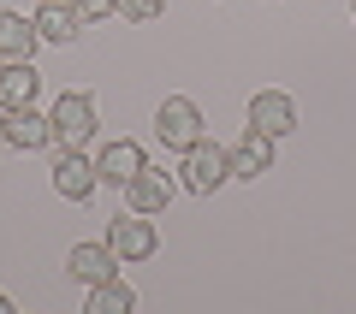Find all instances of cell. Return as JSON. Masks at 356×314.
<instances>
[{
	"label": "cell",
	"mask_w": 356,
	"mask_h": 314,
	"mask_svg": "<svg viewBox=\"0 0 356 314\" xmlns=\"http://www.w3.org/2000/svg\"><path fill=\"white\" fill-rule=\"evenodd\" d=\"M119 13H125L131 24H154V18L166 13V0H119Z\"/></svg>",
	"instance_id": "cell-16"
},
{
	"label": "cell",
	"mask_w": 356,
	"mask_h": 314,
	"mask_svg": "<svg viewBox=\"0 0 356 314\" xmlns=\"http://www.w3.org/2000/svg\"><path fill=\"white\" fill-rule=\"evenodd\" d=\"M0 142H6V119H0Z\"/></svg>",
	"instance_id": "cell-19"
},
{
	"label": "cell",
	"mask_w": 356,
	"mask_h": 314,
	"mask_svg": "<svg viewBox=\"0 0 356 314\" xmlns=\"http://www.w3.org/2000/svg\"><path fill=\"white\" fill-rule=\"evenodd\" d=\"M0 119H6V142L24 149V154H36V149L54 142V119L36 113V107H13V113H0Z\"/></svg>",
	"instance_id": "cell-12"
},
{
	"label": "cell",
	"mask_w": 356,
	"mask_h": 314,
	"mask_svg": "<svg viewBox=\"0 0 356 314\" xmlns=\"http://www.w3.org/2000/svg\"><path fill=\"white\" fill-rule=\"evenodd\" d=\"M48 119H54V149H83L95 137V95L89 89H65Z\"/></svg>",
	"instance_id": "cell-3"
},
{
	"label": "cell",
	"mask_w": 356,
	"mask_h": 314,
	"mask_svg": "<svg viewBox=\"0 0 356 314\" xmlns=\"http://www.w3.org/2000/svg\"><path fill=\"white\" fill-rule=\"evenodd\" d=\"M232 178V160H226V149H220V142H191V149H184V160H178V184L191 190V196H214L220 184H226Z\"/></svg>",
	"instance_id": "cell-1"
},
{
	"label": "cell",
	"mask_w": 356,
	"mask_h": 314,
	"mask_svg": "<svg viewBox=\"0 0 356 314\" xmlns=\"http://www.w3.org/2000/svg\"><path fill=\"white\" fill-rule=\"evenodd\" d=\"M226 160H232V178H261V172H273V137H261V131H243L238 142L226 149Z\"/></svg>",
	"instance_id": "cell-11"
},
{
	"label": "cell",
	"mask_w": 356,
	"mask_h": 314,
	"mask_svg": "<svg viewBox=\"0 0 356 314\" xmlns=\"http://www.w3.org/2000/svg\"><path fill=\"white\" fill-rule=\"evenodd\" d=\"M0 65H6V60H0Z\"/></svg>",
	"instance_id": "cell-20"
},
{
	"label": "cell",
	"mask_w": 356,
	"mask_h": 314,
	"mask_svg": "<svg viewBox=\"0 0 356 314\" xmlns=\"http://www.w3.org/2000/svg\"><path fill=\"white\" fill-rule=\"evenodd\" d=\"M178 190H184V184H178L172 172H161V166H143V172L125 184V208H137V214H166Z\"/></svg>",
	"instance_id": "cell-5"
},
{
	"label": "cell",
	"mask_w": 356,
	"mask_h": 314,
	"mask_svg": "<svg viewBox=\"0 0 356 314\" xmlns=\"http://www.w3.org/2000/svg\"><path fill=\"white\" fill-rule=\"evenodd\" d=\"M154 137H161L172 154H184L191 142L208 137V131H202V107H196L191 95H166L161 107H154Z\"/></svg>",
	"instance_id": "cell-2"
},
{
	"label": "cell",
	"mask_w": 356,
	"mask_h": 314,
	"mask_svg": "<svg viewBox=\"0 0 356 314\" xmlns=\"http://www.w3.org/2000/svg\"><path fill=\"white\" fill-rule=\"evenodd\" d=\"M95 184H102L95 160H83V149H60V160H54V190H60L65 201H89Z\"/></svg>",
	"instance_id": "cell-8"
},
{
	"label": "cell",
	"mask_w": 356,
	"mask_h": 314,
	"mask_svg": "<svg viewBox=\"0 0 356 314\" xmlns=\"http://www.w3.org/2000/svg\"><path fill=\"white\" fill-rule=\"evenodd\" d=\"M36 89H42L36 65H30V60H6V65H0V113H13V107H36Z\"/></svg>",
	"instance_id": "cell-13"
},
{
	"label": "cell",
	"mask_w": 356,
	"mask_h": 314,
	"mask_svg": "<svg viewBox=\"0 0 356 314\" xmlns=\"http://www.w3.org/2000/svg\"><path fill=\"white\" fill-rule=\"evenodd\" d=\"M36 42H42L36 18H24V13H0V60H30V53H36Z\"/></svg>",
	"instance_id": "cell-14"
},
{
	"label": "cell",
	"mask_w": 356,
	"mask_h": 314,
	"mask_svg": "<svg viewBox=\"0 0 356 314\" xmlns=\"http://www.w3.org/2000/svg\"><path fill=\"white\" fill-rule=\"evenodd\" d=\"M107 249L119 255V261H149L154 249H161V231H154V214H137V208H125V214L107 226Z\"/></svg>",
	"instance_id": "cell-4"
},
{
	"label": "cell",
	"mask_w": 356,
	"mask_h": 314,
	"mask_svg": "<svg viewBox=\"0 0 356 314\" xmlns=\"http://www.w3.org/2000/svg\"><path fill=\"white\" fill-rule=\"evenodd\" d=\"M0 314H13V297H0Z\"/></svg>",
	"instance_id": "cell-18"
},
{
	"label": "cell",
	"mask_w": 356,
	"mask_h": 314,
	"mask_svg": "<svg viewBox=\"0 0 356 314\" xmlns=\"http://www.w3.org/2000/svg\"><path fill=\"white\" fill-rule=\"evenodd\" d=\"M131 308H137V290H131L125 279H102V285H89L83 314H131Z\"/></svg>",
	"instance_id": "cell-15"
},
{
	"label": "cell",
	"mask_w": 356,
	"mask_h": 314,
	"mask_svg": "<svg viewBox=\"0 0 356 314\" xmlns=\"http://www.w3.org/2000/svg\"><path fill=\"white\" fill-rule=\"evenodd\" d=\"M30 18H36L42 42H54V48H72V42L83 36V24H89V18L77 13V0H42Z\"/></svg>",
	"instance_id": "cell-7"
},
{
	"label": "cell",
	"mask_w": 356,
	"mask_h": 314,
	"mask_svg": "<svg viewBox=\"0 0 356 314\" xmlns=\"http://www.w3.org/2000/svg\"><path fill=\"white\" fill-rule=\"evenodd\" d=\"M65 273L77 279V285H102V279H119V255L102 243H72V255H65Z\"/></svg>",
	"instance_id": "cell-10"
},
{
	"label": "cell",
	"mask_w": 356,
	"mask_h": 314,
	"mask_svg": "<svg viewBox=\"0 0 356 314\" xmlns=\"http://www.w3.org/2000/svg\"><path fill=\"white\" fill-rule=\"evenodd\" d=\"M143 166H149V154H143V142H131V137L107 142V149L95 154V172H102V184H113V190H125Z\"/></svg>",
	"instance_id": "cell-9"
},
{
	"label": "cell",
	"mask_w": 356,
	"mask_h": 314,
	"mask_svg": "<svg viewBox=\"0 0 356 314\" xmlns=\"http://www.w3.org/2000/svg\"><path fill=\"white\" fill-rule=\"evenodd\" d=\"M250 131H261V137H291L297 131V101L285 95V89H261V95L250 101Z\"/></svg>",
	"instance_id": "cell-6"
},
{
	"label": "cell",
	"mask_w": 356,
	"mask_h": 314,
	"mask_svg": "<svg viewBox=\"0 0 356 314\" xmlns=\"http://www.w3.org/2000/svg\"><path fill=\"white\" fill-rule=\"evenodd\" d=\"M77 13H83V18H113L119 0H77Z\"/></svg>",
	"instance_id": "cell-17"
}]
</instances>
